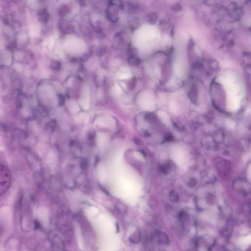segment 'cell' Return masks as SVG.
Listing matches in <instances>:
<instances>
[{"mask_svg":"<svg viewBox=\"0 0 251 251\" xmlns=\"http://www.w3.org/2000/svg\"><path fill=\"white\" fill-rule=\"evenodd\" d=\"M158 242L159 244H167L169 243V238L164 233H160L158 236Z\"/></svg>","mask_w":251,"mask_h":251,"instance_id":"8","label":"cell"},{"mask_svg":"<svg viewBox=\"0 0 251 251\" xmlns=\"http://www.w3.org/2000/svg\"><path fill=\"white\" fill-rule=\"evenodd\" d=\"M171 8H172V10L174 11L179 12V11H180L182 10V7L180 4L177 3L173 4V5L172 6Z\"/></svg>","mask_w":251,"mask_h":251,"instance_id":"11","label":"cell"},{"mask_svg":"<svg viewBox=\"0 0 251 251\" xmlns=\"http://www.w3.org/2000/svg\"><path fill=\"white\" fill-rule=\"evenodd\" d=\"M11 176L10 171L5 166L1 164L0 175V188L1 195L5 193L9 188Z\"/></svg>","mask_w":251,"mask_h":251,"instance_id":"1","label":"cell"},{"mask_svg":"<svg viewBox=\"0 0 251 251\" xmlns=\"http://www.w3.org/2000/svg\"><path fill=\"white\" fill-rule=\"evenodd\" d=\"M157 19L158 15L157 13H150L147 16V21L151 25H154L156 24L157 22Z\"/></svg>","mask_w":251,"mask_h":251,"instance_id":"7","label":"cell"},{"mask_svg":"<svg viewBox=\"0 0 251 251\" xmlns=\"http://www.w3.org/2000/svg\"><path fill=\"white\" fill-rule=\"evenodd\" d=\"M120 7L116 4H109L106 11V18L111 23H115L119 19V11Z\"/></svg>","mask_w":251,"mask_h":251,"instance_id":"2","label":"cell"},{"mask_svg":"<svg viewBox=\"0 0 251 251\" xmlns=\"http://www.w3.org/2000/svg\"><path fill=\"white\" fill-rule=\"evenodd\" d=\"M196 180L195 179H191L189 180V182H188V185L190 186V187H194V186L196 185Z\"/></svg>","mask_w":251,"mask_h":251,"instance_id":"13","label":"cell"},{"mask_svg":"<svg viewBox=\"0 0 251 251\" xmlns=\"http://www.w3.org/2000/svg\"><path fill=\"white\" fill-rule=\"evenodd\" d=\"M159 170L163 174H168L171 170V164L169 163L162 164L159 166Z\"/></svg>","mask_w":251,"mask_h":251,"instance_id":"9","label":"cell"},{"mask_svg":"<svg viewBox=\"0 0 251 251\" xmlns=\"http://www.w3.org/2000/svg\"><path fill=\"white\" fill-rule=\"evenodd\" d=\"M58 27L60 32L65 35L72 34L75 32L74 26L66 20H61L59 21Z\"/></svg>","mask_w":251,"mask_h":251,"instance_id":"3","label":"cell"},{"mask_svg":"<svg viewBox=\"0 0 251 251\" xmlns=\"http://www.w3.org/2000/svg\"><path fill=\"white\" fill-rule=\"evenodd\" d=\"M128 62L131 64L135 65V64H137L140 62V60L137 58H135V56L130 57L128 59Z\"/></svg>","mask_w":251,"mask_h":251,"instance_id":"12","label":"cell"},{"mask_svg":"<svg viewBox=\"0 0 251 251\" xmlns=\"http://www.w3.org/2000/svg\"><path fill=\"white\" fill-rule=\"evenodd\" d=\"M70 11V7L67 4H62L58 8V15L61 17H64L69 14Z\"/></svg>","mask_w":251,"mask_h":251,"instance_id":"5","label":"cell"},{"mask_svg":"<svg viewBox=\"0 0 251 251\" xmlns=\"http://www.w3.org/2000/svg\"><path fill=\"white\" fill-rule=\"evenodd\" d=\"M37 17L39 20L43 23H47L50 19V14L46 8H42L38 11Z\"/></svg>","mask_w":251,"mask_h":251,"instance_id":"4","label":"cell"},{"mask_svg":"<svg viewBox=\"0 0 251 251\" xmlns=\"http://www.w3.org/2000/svg\"><path fill=\"white\" fill-rule=\"evenodd\" d=\"M170 199L173 202H178L179 199V195L175 190H172L170 192Z\"/></svg>","mask_w":251,"mask_h":251,"instance_id":"10","label":"cell"},{"mask_svg":"<svg viewBox=\"0 0 251 251\" xmlns=\"http://www.w3.org/2000/svg\"><path fill=\"white\" fill-rule=\"evenodd\" d=\"M39 1H42V2H44L45 0H39Z\"/></svg>","mask_w":251,"mask_h":251,"instance_id":"14","label":"cell"},{"mask_svg":"<svg viewBox=\"0 0 251 251\" xmlns=\"http://www.w3.org/2000/svg\"><path fill=\"white\" fill-rule=\"evenodd\" d=\"M141 232L140 229H137L132 235L130 238V240L131 242L134 243H137L140 241L141 239Z\"/></svg>","mask_w":251,"mask_h":251,"instance_id":"6","label":"cell"}]
</instances>
